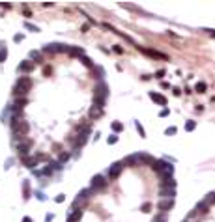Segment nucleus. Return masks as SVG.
<instances>
[{"label": "nucleus", "instance_id": "9d476101", "mask_svg": "<svg viewBox=\"0 0 215 222\" xmlns=\"http://www.w3.org/2000/svg\"><path fill=\"white\" fill-rule=\"evenodd\" d=\"M88 116H90V119H98V118H101V116H103V108H101V107H98V105H94V107L90 108Z\"/></svg>", "mask_w": 215, "mask_h": 222}, {"label": "nucleus", "instance_id": "72a5a7b5", "mask_svg": "<svg viewBox=\"0 0 215 222\" xmlns=\"http://www.w3.org/2000/svg\"><path fill=\"white\" fill-rule=\"evenodd\" d=\"M137 129H138V133H140V136H144V129L140 127V123H137Z\"/></svg>", "mask_w": 215, "mask_h": 222}, {"label": "nucleus", "instance_id": "f257e3e1", "mask_svg": "<svg viewBox=\"0 0 215 222\" xmlns=\"http://www.w3.org/2000/svg\"><path fill=\"white\" fill-rule=\"evenodd\" d=\"M174 194H176V181L172 177L161 179V185H159V196H161V198L174 200Z\"/></svg>", "mask_w": 215, "mask_h": 222}, {"label": "nucleus", "instance_id": "ea45409f", "mask_svg": "<svg viewBox=\"0 0 215 222\" xmlns=\"http://www.w3.org/2000/svg\"><path fill=\"white\" fill-rule=\"evenodd\" d=\"M183 222H187V220H183Z\"/></svg>", "mask_w": 215, "mask_h": 222}, {"label": "nucleus", "instance_id": "c9c22d12", "mask_svg": "<svg viewBox=\"0 0 215 222\" xmlns=\"http://www.w3.org/2000/svg\"><path fill=\"white\" fill-rule=\"evenodd\" d=\"M116 140H118V136H114V134H112V136H110V138H109V144H114V142H116Z\"/></svg>", "mask_w": 215, "mask_h": 222}, {"label": "nucleus", "instance_id": "aec40b11", "mask_svg": "<svg viewBox=\"0 0 215 222\" xmlns=\"http://www.w3.org/2000/svg\"><path fill=\"white\" fill-rule=\"evenodd\" d=\"M206 90H208L206 82H197V84H195V92H197V93H204Z\"/></svg>", "mask_w": 215, "mask_h": 222}, {"label": "nucleus", "instance_id": "6ab92c4d", "mask_svg": "<svg viewBox=\"0 0 215 222\" xmlns=\"http://www.w3.org/2000/svg\"><path fill=\"white\" fill-rule=\"evenodd\" d=\"M202 202H204L206 205H213V204H215V192H209V194L206 196V198H204Z\"/></svg>", "mask_w": 215, "mask_h": 222}, {"label": "nucleus", "instance_id": "c756f323", "mask_svg": "<svg viewBox=\"0 0 215 222\" xmlns=\"http://www.w3.org/2000/svg\"><path fill=\"white\" fill-rule=\"evenodd\" d=\"M6 58V49H0V62H4Z\"/></svg>", "mask_w": 215, "mask_h": 222}, {"label": "nucleus", "instance_id": "a878e982", "mask_svg": "<svg viewBox=\"0 0 215 222\" xmlns=\"http://www.w3.org/2000/svg\"><path fill=\"white\" fill-rule=\"evenodd\" d=\"M112 129H114V131H118V133H120V131L124 129V125H122V123H118V121H114V123H112Z\"/></svg>", "mask_w": 215, "mask_h": 222}, {"label": "nucleus", "instance_id": "a211bd4d", "mask_svg": "<svg viewBox=\"0 0 215 222\" xmlns=\"http://www.w3.org/2000/svg\"><path fill=\"white\" fill-rule=\"evenodd\" d=\"M32 69H34V64H32V62H22V64L19 65V71H26V73H28V71H32Z\"/></svg>", "mask_w": 215, "mask_h": 222}, {"label": "nucleus", "instance_id": "393cba45", "mask_svg": "<svg viewBox=\"0 0 215 222\" xmlns=\"http://www.w3.org/2000/svg\"><path fill=\"white\" fill-rule=\"evenodd\" d=\"M195 127H197L195 121H187V123H185V131H193Z\"/></svg>", "mask_w": 215, "mask_h": 222}, {"label": "nucleus", "instance_id": "f8f14e48", "mask_svg": "<svg viewBox=\"0 0 215 222\" xmlns=\"http://www.w3.org/2000/svg\"><path fill=\"white\" fill-rule=\"evenodd\" d=\"M32 146V140H25V144H19V153H21V159L22 157H26V153H28V147Z\"/></svg>", "mask_w": 215, "mask_h": 222}, {"label": "nucleus", "instance_id": "4be33fe9", "mask_svg": "<svg viewBox=\"0 0 215 222\" xmlns=\"http://www.w3.org/2000/svg\"><path fill=\"white\" fill-rule=\"evenodd\" d=\"M25 105H26V99H25V97H22V99H17V101H15V110L19 112V110H21L22 107H25Z\"/></svg>", "mask_w": 215, "mask_h": 222}, {"label": "nucleus", "instance_id": "412c9836", "mask_svg": "<svg viewBox=\"0 0 215 222\" xmlns=\"http://www.w3.org/2000/svg\"><path fill=\"white\" fill-rule=\"evenodd\" d=\"M67 53H69L71 56H81V58L84 56V51H82V49H79V47H77V49H69Z\"/></svg>", "mask_w": 215, "mask_h": 222}, {"label": "nucleus", "instance_id": "e433bc0d", "mask_svg": "<svg viewBox=\"0 0 215 222\" xmlns=\"http://www.w3.org/2000/svg\"><path fill=\"white\" fill-rule=\"evenodd\" d=\"M67 159H69V155H67V153H62V155H60V161H67Z\"/></svg>", "mask_w": 215, "mask_h": 222}, {"label": "nucleus", "instance_id": "7ed1b4c3", "mask_svg": "<svg viewBox=\"0 0 215 222\" xmlns=\"http://www.w3.org/2000/svg\"><path fill=\"white\" fill-rule=\"evenodd\" d=\"M10 125H11V131H13L15 136H19V138H25V136H26V133H28V123H26V121H22L21 118L15 116V118L10 121Z\"/></svg>", "mask_w": 215, "mask_h": 222}, {"label": "nucleus", "instance_id": "2f4dec72", "mask_svg": "<svg viewBox=\"0 0 215 222\" xmlns=\"http://www.w3.org/2000/svg\"><path fill=\"white\" fill-rule=\"evenodd\" d=\"M159 116H161V118H163V116H169V108H163V110L159 112Z\"/></svg>", "mask_w": 215, "mask_h": 222}, {"label": "nucleus", "instance_id": "dca6fc26", "mask_svg": "<svg viewBox=\"0 0 215 222\" xmlns=\"http://www.w3.org/2000/svg\"><path fill=\"white\" fill-rule=\"evenodd\" d=\"M124 164H129V166H137V164H140V162H138V155H129V157H125Z\"/></svg>", "mask_w": 215, "mask_h": 222}, {"label": "nucleus", "instance_id": "9b49d317", "mask_svg": "<svg viewBox=\"0 0 215 222\" xmlns=\"http://www.w3.org/2000/svg\"><path fill=\"white\" fill-rule=\"evenodd\" d=\"M150 97H152V101L153 103H157V105H166V97L165 95H161V93H155V92H150Z\"/></svg>", "mask_w": 215, "mask_h": 222}, {"label": "nucleus", "instance_id": "cd10ccee", "mask_svg": "<svg viewBox=\"0 0 215 222\" xmlns=\"http://www.w3.org/2000/svg\"><path fill=\"white\" fill-rule=\"evenodd\" d=\"M36 159H38V161H49V155H45V153H39V155H36Z\"/></svg>", "mask_w": 215, "mask_h": 222}, {"label": "nucleus", "instance_id": "0eeeda50", "mask_svg": "<svg viewBox=\"0 0 215 222\" xmlns=\"http://www.w3.org/2000/svg\"><path fill=\"white\" fill-rule=\"evenodd\" d=\"M105 187H107V181H105L103 176H94V179H92V190H103Z\"/></svg>", "mask_w": 215, "mask_h": 222}, {"label": "nucleus", "instance_id": "6e6552de", "mask_svg": "<svg viewBox=\"0 0 215 222\" xmlns=\"http://www.w3.org/2000/svg\"><path fill=\"white\" fill-rule=\"evenodd\" d=\"M157 207H159V211H170V209L174 207V200L161 198V200H159V204H157Z\"/></svg>", "mask_w": 215, "mask_h": 222}, {"label": "nucleus", "instance_id": "4468645a", "mask_svg": "<svg viewBox=\"0 0 215 222\" xmlns=\"http://www.w3.org/2000/svg\"><path fill=\"white\" fill-rule=\"evenodd\" d=\"M81 216H82V211H81V209H75L73 213H71V215L67 216V222H79V220H81Z\"/></svg>", "mask_w": 215, "mask_h": 222}, {"label": "nucleus", "instance_id": "ddd939ff", "mask_svg": "<svg viewBox=\"0 0 215 222\" xmlns=\"http://www.w3.org/2000/svg\"><path fill=\"white\" fill-rule=\"evenodd\" d=\"M140 51L144 53V54H150V56H153V58H159V60H165V58H166L165 54H161V53H157V51H152V49H142V47H140Z\"/></svg>", "mask_w": 215, "mask_h": 222}, {"label": "nucleus", "instance_id": "58836bf2", "mask_svg": "<svg viewBox=\"0 0 215 222\" xmlns=\"http://www.w3.org/2000/svg\"><path fill=\"white\" fill-rule=\"evenodd\" d=\"M211 36H213V37H215V30H211Z\"/></svg>", "mask_w": 215, "mask_h": 222}, {"label": "nucleus", "instance_id": "473e14b6", "mask_svg": "<svg viewBox=\"0 0 215 222\" xmlns=\"http://www.w3.org/2000/svg\"><path fill=\"white\" fill-rule=\"evenodd\" d=\"M176 133V127H169V129H166V134H174Z\"/></svg>", "mask_w": 215, "mask_h": 222}, {"label": "nucleus", "instance_id": "f03ea898", "mask_svg": "<svg viewBox=\"0 0 215 222\" xmlns=\"http://www.w3.org/2000/svg\"><path fill=\"white\" fill-rule=\"evenodd\" d=\"M152 168L159 174L161 179H169V177H172V174H174V166H172L170 162H166V161H155V164H153Z\"/></svg>", "mask_w": 215, "mask_h": 222}, {"label": "nucleus", "instance_id": "bb28decb", "mask_svg": "<svg viewBox=\"0 0 215 222\" xmlns=\"http://www.w3.org/2000/svg\"><path fill=\"white\" fill-rule=\"evenodd\" d=\"M153 222H166V216H165V215L161 213V215H157V216L153 218Z\"/></svg>", "mask_w": 215, "mask_h": 222}, {"label": "nucleus", "instance_id": "39448f33", "mask_svg": "<svg viewBox=\"0 0 215 222\" xmlns=\"http://www.w3.org/2000/svg\"><path fill=\"white\" fill-rule=\"evenodd\" d=\"M107 95H109V88H107V84H99L98 88H95V93H94V103L103 108Z\"/></svg>", "mask_w": 215, "mask_h": 222}, {"label": "nucleus", "instance_id": "c85d7f7f", "mask_svg": "<svg viewBox=\"0 0 215 222\" xmlns=\"http://www.w3.org/2000/svg\"><path fill=\"white\" fill-rule=\"evenodd\" d=\"M28 194H30V185L28 181H25V198H28Z\"/></svg>", "mask_w": 215, "mask_h": 222}, {"label": "nucleus", "instance_id": "f3484780", "mask_svg": "<svg viewBox=\"0 0 215 222\" xmlns=\"http://www.w3.org/2000/svg\"><path fill=\"white\" fill-rule=\"evenodd\" d=\"M195 211H197L198 215H204V213H208V211H209V205H206L204 202H198V204H197V207H195Z\"/></svg>", "mask_w": 215, "mask_h": 222}, {"label": "nucleus", "instance_id": "2eb2a0df", "mask_svg": "<svg viewBox=\"0 0 215 222\" xmlns=\"http://www.w3.org/2000/svg\"><path fill=\"white\" fill-rule=\"evenodd\" d=\"M22 164L28 166V168H34L38 164V159L36 157H22Z\"/></svg>", "mask_w": 215, "mask_h": 222}, {"label": "nucleus", "instance_id": "1a4fd4ad", "mask_svg": "<svg viewBox=\"0 0 215 222\" xmlns=\"http://www.w3.org/2000/svg\"><path fill=\"white\" fill-rule=\"evenodd\" d=\"M137 155H138V162L140 164H150V166L155 164V159L152 155H146V153H137Z\"/></svg>", "mask_w": 215, "mask_h": 222}, {"label": "nucleus", "instance_id": "5701e85b", "mask_svg": "<svg viewBox=\"0 0 215 222\" xmlns=\"http://www.w3.org/2000/svg\"><path fill=\"white\" fill-rule=\"evenodd\" d=\"M81 62H82V64H84L86 67H90V69H94V64H92V60H90L88 56H82V58H81Z\"/></svg>", "mask_w": 215, "mask_h": 222}, {"label": "nucleus", "instance_id": "4c0bfd02", "mask_svg": "<svg viewBox=\"0 0 215 222\" xmlns=\"http://www.w3.org/2000/svg\"><path fill=\"white\" fill-rule=\"evenodd\" d=\"M22 222H32V220H30L28 216H25V220H22Z\"/></svg>", "mask_w": 215, "mask_h": 222}, {"label": "nucleus", "instance_id": "b1692460", "mask_svg": "<svg viewBox=\"0 0 215 222\" xmlns=\"http://www.w3.org/2000/svg\"><path fill=\"white\" fill-rule=\"evenodd\" d=\"M30 58H34V60H36L38 64H43V58H41V56H39V54H38L36 51H32V53H30Z\"/></svg>", "mask_w": 215, "mask_h": 222}, {"label": "nucleus", "instance_id": "20e7f679", "mask_svg": "<svg viewBox=\"0 0 215 222\" xmlns=\"http://www.w3.org/2000/svg\"><path fill=\"white\" fill-rule=\"evenodd\" d=\"M32 86H34L32 79H28V77H22V79H19L17 86L13 88V95H25V93H28V92L32 90Z\"/></svg>", "mask_w": 215, "mask_h": 222}, {"label": "nucleus", "instance_id": "423d86ee", "mask_svg": "<svg viewBox=\"0 0 215 222\" xmlns=\"http://www.w3.org/2000/svg\"><path fill=\"white\" fill-rule=\"evenodd\" d=\"M122 170H124V162H114L112 166H110V170H109V177L114 181V179H118V176L122 174Z\"/></svg>", "mask_w": 215, "mask_h": 222}, {"label": "nucleus", "instance_id": "7c9ffc66", "mask_svg": "<svg viewBox=\"0 0 215 222\" xmlns=\"http://www.w3.org/2000/svg\"><path fill=\"white\" fill-rule=\"evenodd\" d=\"M150 209H152V205H150V204H144V205H142V213H148Z\"/></svg>", "mask_w": 215, "mask_h": 222}, {"label": "nucleus", "instance_id": "f704fd0d", "mask_svg": "<svg viewBox=\"0 0 215 222\" xmlns=\"http://www.w3.org/2000/svg\"><path fill=\"white\" fill-rule=\"evenodd\" d=\"M64 198H66V196H64V194H58V196H56V202L60 204V202H64Z\"/></svg>", "mask_w": 215, "mask_h": 222}]
</instances>
